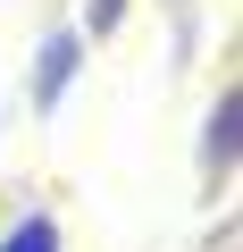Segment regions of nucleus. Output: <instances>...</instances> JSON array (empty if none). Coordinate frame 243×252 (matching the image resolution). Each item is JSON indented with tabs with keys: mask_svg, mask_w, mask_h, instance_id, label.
Here are the masks:
<instances>
[{
	"mask_svg": "<svg viewBox=\"0 0 243 252\" xmlns=\"http://www.w3.org/2000/svg\"><path fill=\"white\" fill-rule=\"evenodd\" d=\"M67 67H76V34L42 42V67H34V101H42V109H51V101L67 93Z\"/></svg>",
	"mask_w": 243,
	"mask_h": 252,
	"instance_id": "f257e3e1",
	"label": "nucleus"
},
{
	"mask_svg": "<svg viewBox=\"0 0 243 252\" xmlns=\"http://www.w3.org/2000/svg\"><path fill=\"white\" fill-rule=\"evenodd\" d=\"M0 252H59V227H51V219H26V227L0 244Z\"/></svg>",
	"mask_w": 243,
	"mask_h": 252,
	"instance_id": "f03ea898",
	"label": "nucleus"
},
{
	"mask_svg": "<svg viewBox=\"0 0 243 252\" xmlns=\"http://www.w3.org/2000/svg\"><path fill=\"white\" fill-rule=\"evenodd\" d=\"M226 152H235V101L210 118V160H226Z\"/></svg>",
	"mask_w": 243,
	"mask_h": 252,
	"instance_id": "7ed1b4c3",
	"label": "nucleus"
},
{
	"mask_svg": "<svg viewBox=\"0 0 243 252\" xmlns=\"http://www.w3.org/2000/svg\"><path fill=\"white\" fill-rule=\"evenodd\" d=\"M117 9H126V0H92V26H117Z\"/></svg>",
	"mask_w": 243,
	"mask_h": 252,
	"instance_id": "20e7f679",
	"label": "nucleus"
}]
</instances>
